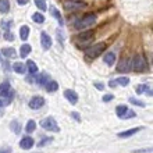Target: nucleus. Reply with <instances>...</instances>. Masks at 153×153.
<instances>
[{"label": "nucleus", "mask_w": 153, "mask_h": 153, "mask_svg": "<svg viewBox=\"0 0 153 153\" xmlns=\"http://www.w3.org/2000/svg\"><path fill=\"white\" fill-rule=\"evenodd\" d=\"M105 49H106L105 42H99V43L93 45V46H89V48L85 50V56L89 57V59H96L97 56H100L102 53L105 52Z\"/></svg>", "instance_id": "f257e3e1"}, {"label": "nucleus", "mask_w": 153, "mask_h": 153, "mask_svg": "<svg viewBox=\"0 0 153 153\" xmlns=\"http://www.w3.org/2000/svg\"><path fill=\"white\" fill-rule=\"evenodd\" d=\"M96 24V14H88V16H85L84 18L81 21H78L75 24V28L82 31V29H88L91 27Z\"/></svg>", "instance_id": "f03ea898"}, {"label": "nucleus", "mask_w": 153, "mask_h": 153, "mask_svg": "<svg viewBox=\"0 0 153 153\" xmlns=\"http://www.w3.org/2000/svg\"><path fill=\"white\" fill-rule=\"evenodd\" d=\"M92 40H93V31L88 29V31H85V32L78 35V38H76V45H78V48H85V46H88Z\"/></svg>", "instance_id": "7ed1b4c3"}, {"label": "nucleus", "mask_w": 153, "mask_h": 153, "mask_svg": "<svg viewBox=\"0 0 153 153\" xmlns=\"http://www.w3.org/2000/svg\"><path fill=\"white\" fill-rule=\"evenodd\" d=\"M42 125V128L46 129V131H50V132H59L60 128H59V125H57V121L53 118V117H46L42 120L40 123Z\"/></svg>", "instance_id": "20e7f679"}, {"label": "nucleus", "mask_w": 153, "mask_h": 153, "mask_svg": "<svg viewBox=\"0 0 153 153\" xmlns=\"http://www.w3.org/2000/svg\"><path fill=\"white\" fill-rule=\"evenodd\" d=\"M132 67H134V70H135V71H138V73H141V71L146 70L145 59H143L142 56H139V54H137V56H134Z\"/></svg>", "instance_id": "39448f33"}, {"label": "nucleus", "mask_w": 153, "mask_h": 153, "mask_svg": "<svg viewBox=\"0 0 153 153\" xmlns=\"http://www.w3.org/2000/svg\"><path fill=\"white\" fill-rule=\"evenodd\" d=\"M45 105V99L42 96H33L31 100H29V107L33 110L40 109L42 106Z\"/></svg>", "instance_id": "423d86ee"}, {"label": "nucleus", "mask_w": 153, "mask_h": 153, "mask_svg": "<svg viewBox=\"0 0 153 153\" xmlns=\"http://www.w3.org/2000/svg\"><path fill=\"white\" fill-rule=\"evenodd\" d=\"M33 145H35V142H33V139L31 137H24L20 141V148H21V149H24V150L32 149Z\"/></svg>", "instance_id": "0eeeda50"}, {"label": "nucleus", "mask_w": 153, "mask_h": 153, "mask_svg": "<svg viewBox=\"0 0 153 153\" xmlns=\"http://www.w3.org/2000/svg\"><path fill=\"white\" fill-rule=\"evenodd\" d=\"M131 67H132V63H131V60H121L120 63H118V67H117V71L118 73H128V71H131Z\"/></svg>", "instance_id": "6e6552de"}, {"label": "nucleus", "mask_w": 153, "mask_h": 153, "mask_svg": "<svg viewBox=\"0 0 153 153\" xmlns=\"http://www.w3.org/2000/svg\"><path fill=\"white\" fill-rule=\"evenodd\" d=\"M40 45H42V48L45 50H49V49L52 48V38L49 36L46 32L40 33Z\"/></svg>", "instance_id": "1a4fd4ad"}, {"label": "nucleus", "mask_w": 153, "mask_h": 153, "mask_svg": "<svg viewBox=\"0 0 153 153\" xmlns=\"http://www.w3.org/2000/svg\"><path fill=\"white\" fill-rule=\"evenodd\" d=\"M64 96H65V99L71 103V105H75L76 102H78V93H76L75 91L67 89V91H64Z\"/></svg>", "instance_id": "9d476101"}, {"label": "nucleus", "mask_w": 153, "mask_h": 153, "mask_svg": "<svg viewBox=\"0 0 153 153\" xmlns=\"http://www.w3.org/2000/svg\"><path fill=\"white\" fill-rule=\"evenodd\" d=\"M82 7H85V3H82V1L71 0V1H65L64 3L65 10H75V8H82Z\"/></svg>", "instance_id": "9b49d317"}, {"label": "nucleus", "mask_w": 153, "mask_h": 153, "mask_svg": "<svg viewBox=\"0 0 153 153\" xmlns=\"http://www.w3.org/2000/svg\"><path fill=\"white\" fill-rule=\"evenodd\" d=\"M11 92V85L8 81H4L3 84L0 85V96L1 97H7L8 93Z\"/></svg>", "instance_id": "f8f14e48"}, {"label": "nucleus", "mask_w": 153, "mask_h": 153, "mask_svg": "<svg viewBox=\"0 0 153 153\" xmlns=\"http://www.w3.org/2000/svg\"><path fill=\"white\" fill-rule=\"evenodd\" d=\"M141 127H137V128H131V129H127V131H123V132L118 134V137L120 138H129V137H132L134 134H137L141 131Z\"/></svg>", "instance_id": "ddd939ff"}, {"label": "nucleus", "mask_w": 153, "mask_h": 153, "mask_svg": "<svg viewBox=\"0 0 153 153\" xmlns=\"http://www.w3.org/2000/svg\"><path fill=\"white\" fill-rule=\"evenodd\" d=\"M43 86H45V89H46L48 92H56L57 89H59V84H57L56 81H53V79H49Z\"/></svg>", "instance_id": "4468645a"}, {"label": "nucleus", "mask_w": 153, "mask_h": 153, "mask_svg": "<svg viewBox=\"0 0 153 153\" xmlns=\"http://www.w3.org/2000/svg\"><path fill=\"white\" fill-rule=\"evenodd\" d=\"M50 14H52L53 17H54V18H56L57 21H59V25H60V27H63V25H64V21H63V18H61V16H60V13H59V10H57L56 7H50Z\"/></svg>", "instance_id": "2eb2a0df"}, {"label": "nucleus", "mask_w": 153, "mask_h": 153, "mask_svg": "<svg viewBox=\"0 0 153 153\" xmlns=\"http://www.w3.org/2000/svg\"><path fill=\"white\" fill-rule=\"evenodd\" d=\"M13 70H14V73H17V74H25L27 67H25V64H22V63H14V64H13Z\"/></svg>", "instance_id": "dca6fc26"}, {"label": "nucleus", "mask_w": 153, "mask_h": 153, "mask_svg": "<svg viewBox=\"0 0 153 153\" xmlns=\"http://www.w3.org/2000/svg\"><path fill=\"white\" fill-rule=\"evenodd\" d=\"M103 60H105V63L107 65H110V67H111V65L114 64V61H116V54H114V53H106V56L103 57Z\"/></svg>", "instance_id": "f3484780"}, {"label": "nucleus", "mask_w": 153, "mask_h": 153, "mask_svg": "<svg viewBox=\"0 0 153 153\" xmlns=\"http://www.w3.org/2000/svg\"><path fill=\"white\" fill-rule=\"evenodd\" d=\"M8 10H10V1L8 0H0V13L7 14Z\"/></svg>", "instance_id": "a211bd4d"}, {"label": "nucleus", "mask_w": 153, "mask_h": 153, "mask_svg": "<svg viewBox=\"0 0 153 153\" xmlns=\"http://www.w3.org/2000/svg\"><path fill=\"white\" fill-rule=\"evenodd\" d=\"M1 53H3V54L7 57V59H16V57H17V52L13 48L3 49V50H1Z\"/></svg>", "instance_id": "6ab92c4d"}, {"label": "nucleus", "mask_w": 153, "mask_h": 153, "mask_svg": "<svg viewBox=\"0 0 153 153\" xmlns=\"http://www.w3.org/2000/svg\"><path fill=\"white\" fill-rule=\"evenodd\" d=\"M25 67H27V70H28L31 74H35L38 71L36 63H35V61H32V60H28V61H27V65H25Z\"/></svg>", "instance_id": "aec40b11"}, {"label": "nucleus", "mask_w": 153, "mask_h": 153, "mask_svg": "<svg viewBox=\"0 0 153 153\" xmlns=\"http://www.w3.org/2000/svg\"><path fill=\"white\" fill-rule=\"evenodd\" d=\"M29 36V28L27 27V25H24V27H21L20 28V38L22 40H27Z\"/></svg>", "instance_id": "412c9836"}, {"label": "nucleus", "mask_w": 153, "mask_h": 153, "mask_svg": "<svg viewBox=\"0 0 153 153\" xmlns=\"http://www.w3.org/2000/svg\"><path fill=\"white\" fill-rule=\"evenodd\" d=\"M31 53V45H22L21 46V49H20V54H21V57H27Z\"/></svg>", "instance_id": "4be33fe9"}, {"label": "nucleus", "mask_w": 153, "mask_h": 153, "mask_svg": "<svg viewBox=\"0 0 153 153\" xmlns=\"http://www.w3.org/2000/svg\"><path fill=\"white\" fill-rule=\"evenodd\" d=\"M49 79H50V76H49V74L42 73L39 76H38V81H36V82H38L39 85H42V86H43V85L46 84V82H48Z\"/></svg>", "instance_id": "5701e85b"}, {"label": "nucleus", "mask_w": 153, "mask_h": 153, "mask_svg": "<svg viewBox=\"0 0 153 153\" xmlns=\"http://www.w3.org/2000/svg\"><path fill=\"white\" fill-rule=\"evenodd\" d=\"M36 129V123L33 120H29L28 123H27V127H25V131H27V134H31Z\"/></svg>", "instance_id": "b1692460"}, {"label": "nucleus", "mask_w": 153, "mask_h": 153, "mask_svg": "<svg viewBox=\"0 0 153 153\" xmlns=\"http://www.w3.org/2000/svg\"><path fill=\"white\" fill-rule=\"evenodd\" d=\"M10 128L14 131V134H17V135H20V132H21V125L18 124V121H11V124H10Z\"/></svg>", "instance_id": "393cba45"}, {"label": "nucleus", "mask_w": 153, "mask_h": 153, "mask_svg": "<svg viewBox=\"0 0 153 153\" xmlns=\"http://www.w3.org/2000/svg\"><path fill=\"white\" fill-rule=\"evenodd\" d=\"M32 20L35 21V22H38V24H43L45 22V16L42 14V13H35L32 16Z\"/></svg>", "instance_id": "a878e982"}, {"label": "nucleus", "mask_w": 153, "mask_h": 153, "mask_svg": "<svg viewBox=\"0 0 153 153\" xmlns=\"http://www.w3.org/2000/svg\"><path fill=\"white\" fill-rule=\"evenodd\" d=\"M35 1V4H36V7L39 8V10H42V11H46L48 10V6H46V1L45 0H33Z\"/></svg>", "instance_id": "bb28decb"}, {"label": "nucleus", "mask_w": 153, "mask_h": 153, "mask_svg": "<svg viewBox=\"0 0 153 153\" xmlns=\"http://www.w3.org/2000/svg\"><path fill=\"white\" fill-rule=\"evenodd\" d=\"M127 110H128V107H127L125 105H120V106H117V107H116L117 116L120 117V118H121V116H123V114H124L125 111H127Z\"/></svg>", "instance_id": "cd10ccee"}, {"label": "nucleus", "mask_w": 153, "mask_h": 153, "mask_svg": "<svg viewBox=\"0 0 153 153\" xmlns=\"http://www.w3.org/2000/svg\"><path fill=\"white\" fill-rule=\"evenodd\" d=\"M116 82L118 85H121V86H127V85L129 84V79L127 78V76H120V78H117Z\"/></svg>", "instance_id": "c85d7f7f"}, {"label": "nucleus", "mask_w": 153, "mask_h": 153, "mask_svg": "<svg viewBox=\"0 0 153 153\" xmlns=\"http://www.w3.org/2000/svg\"><path fill=\"white\" fill-rule=\"evenodd\" d=\"M53 141V138L52 137H48V138H43V139H40L39 141V143H38V146L39 148H43V146H46V145H49L50 142Z\"/></svg>", "instance_id": "c756f323"}, {"label": "nucleus", "mask_w": 153, "mask_h": 153, "mask_svg": "<svg viewBox=\"0 0 153 153\" xmlns=\"http://www.w3.org/2000/svg\"><path fill=\"white\" fill-rule=\"evenodd\" d=\"M135 116H137L135 111H132V110H127V111L121 116V118H123V120H128V118H134Z\"/></svg>", "instance_id": "7c9ffc66"}, {"label": "nucleus", "mask_w": 153, "mask_h": 153, "mask_svg": "<svg viewBox=\"0 0 153 153\" xmlns=\"http://www.w3.org/2000/svg\"><path fill=\"white\" fill-rule=\"evenodd\" d=\"M148 89V85H138L137 86V93L138 95H142V93H145V91Z\"/></svg>", "instance_id": "2f4dec72"}, {"label": "nucleus", "mask_w": 153, "mask_h": 153, "mask_svg": "<svg viewBox=\"0 0 153 153\" xmlns=\"http://www.w3.org/2000/svg\"><path fill=\"white\" fill-rule=\"evenodd\" d=\"M129 102H131L132 105L139 106V107H145V103H143V102H141V100H138V99H135V97H131V99H129Z\"/></svg>", "instance_id": "473e14b6"}, {"label": "nucleus", "mask_w": 153, "mask_h": 153, "mask_svg": "<svg viewBox=\"0 0 153 153\" xmlns=\"http://www.w3.org/2000/svg\"><path fill=\"white\" fill-rule=\"evenodd\" d=\"M4 39L11 42V40H14V36H13V33L10 32V31H6V32H4Z\"/></svg>", "instance_id": "72a5a7b5"}, {"label": "nucleus", "mask_w": 153, "mask_h": 153, "mask_svg": "<svg viewBox=\"0 0 153 153\" xmlns=\"http://www.w3.org/2000/svg\"><path fill=\"white\" fill-rule=\"evenodd\" d=\"M113 95H111V93H107V95H105V96L102 97V100L103 102H110V100H113Z\"/></svg>", "instance_id": "f704fd0d"}, {"label": "nucleus", "mask_w": 153, "mask_h": 153, "mask_svg": "<svg viewBox=\"0 0 153 153\" xmlns=\"http://www.w3.org/2000/svg\"><path fill=\"white\" fill-rule=\"evenodd\" d=\"M152 152V149H138V150H134V153H150Z\"/></svg>", "instance_id": "c9c22d12"}, {"label": "nucleus", "mask_w": 153, "mask_h": 153, "mask_svg": "<svg viewBox=\"0 0 153 153\" xmlns=\"http://www.w3.org/2000/svg\"><path fill=\"white\" fill-rule=\"evenodd\" d=\"M95 88H97L99 91H103V88H105V85L102 84V82H95Z\"/></svg>", "instance_id": "e433bc0d"}, {"label": "nucleus", "mask_w": 153, "mask_h": 153, "mask_svg": "<svg viewBox=\"0 0 153 153\" xmlns=\"http://www.w3.org/2000/svg\"><path fill=\"white\" fill-rule=\"evenodd\" d=\"M57 38H59V40H60V43L63 45V33H61V31H60V29L57 31Z\"/></svg>", "instance_id": "4c0bfd02"}, {"label": "nucleus", "mask_w": 153, "mask_h": 153, "mask_svg": "<svg viewBox=\"0 0 153 153\" xmlns=\"http://www.w3.org/2000/svg\"><path fill=\"white\" fill-rule=\"evenodd\" d=\"M0 153H13L11 148H6V149H0Z\"/></svg>", "instance_id": "58836bf2"}, {"label": "nucleus", "mask_w": 153, "mask_h": 153, "mask_svg": "<svg viewBox=\"0 0 153 153\" xmlns=\"http://www.w3.org/2000/svg\"><path fill=\"white\" fill-rule=\"evenodd\" d=\"M71 116H73L76 121H81V117H79V114L76 113V111H73V114H71Z\"/></svg>", "instance_id": "ea45409f"}, {"label": "nucleus", "mask_w": 153, "mask_h": 153, "mask_svg": "<svg viewBox=\"0 0 153 153\" xmlns=\"http://www.w3.org/2000/svg\"><path fill=\"white\" fill-rule=\"evenodd\" d=\"M1 27H3L4 29L10 28V22H7V21H3V22H1Z\"/></svg>", "instance_id": "a19ab883"}, {"label": "nucleus", "mask_w": 153, "mask_h": 153, "mask_svg": "<svg viewBox=\"0 0 153 153\" xmlns=\"http://www.w3.org/2000/svg\"><path fill=\"white\" fill-rule=\"evenodd\" d=\"M17 3L21 4V6H25V4L28 3V0H17Z\"/></svg>", "instance_id": "79ce46f5"}, {"label": "nucleus", "mask_w": 153, "mask_h": 153, "mask_svg": "<svg viewBox=\"0 0 153 153\" xmlns=\"http://www.w3.org/2000/svg\"><path fill=\"white\" fill-rule=\"evenodd\" d=\"M116 85H117V82H116V81H110V82H109V86H111V88H114Z\"/></svg>", "instance_id": "37998d69"}, {"label": "nucleus", "mask_w": 153, "mask_h": 153, "mask_svg": "<svg viewBox=\"0 0 153 153\" xmlns=\"http://www.w3.org/2000/svg\"><path fill=\"white\" fill-rule=\"evenodd\" d=\"M27 82H33V78H32V76H31V75H29V76H27Z\"/></svg>", "instance_id": "c03bdc74"}, {"label": "nucleus", "mask_w": 153, "mask_h": 153, "mask_svg": "<svg viewBox=\"0 0 153 153\" xmlns=\"http://www.w3.org/2000/svg\"><path fill=\"white\" fill-rule=\"evenodd\" d=\"M0 106H3V100L1 99H0Z\"/></svg>", "instance_id": "a18cd8bd"}, {"label": "nucleus", "mask_w": 153, "mask_h": 153, "mask_svg": "<svg viewBox=\"0 0 153 153\" xmlns=\"http://www.w3.org/2000/svg\"><path fill=\"white\" fill-rule=\"evenodd\" d=\"M0 61H1V57H0Z\"/></svg>", "instance_id": "49530a36"}]
</instances>
